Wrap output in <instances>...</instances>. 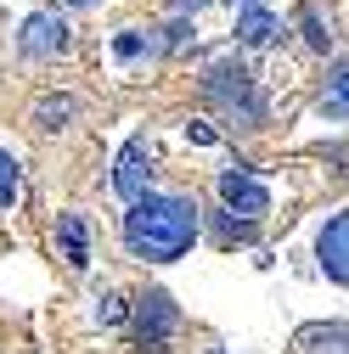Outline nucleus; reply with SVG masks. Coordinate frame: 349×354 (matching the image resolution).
<instances>
[{
  "mask_svg": "<svg viewBox=\"0 0 349 354\" xmlns=\"http://www.w3.org/2000/svg\"><path fill=\"white\" fill-rule=\"evenodd\" d=\"M197 236V203L192 197H169V192H147L136 208L124 214V248L147 259V264H169L181 259Z\"/></svg>",
  "mask_w": 349,
  "mask_h": 354,
  "instance_id": "obj_1",
  "label": "nucleus"
},
{
  "mask_svg": "<svg viewBox=\"0 0 349 354\" xmlns=\"http://www.w3.org/2000/svg\"><path fill=\"white\" fill-rule=\"evenodd\" d=\"M203 102H208V107H220V113H226L231 124H242V129H259V118H265L259 84H253L248 62H237V57L214 62V68L203 73Z\"/></svg>",
  "mask_w": 349,
  "mask_h": 354,
  "instance_id": "obj_2",
  "label": "nucleus"
},
{
  "mask_svg": "<svg viewBox=\"0 0 349 354\" xmlns=\"http://www.w3.org/2000/svg\"><path fill=\"white\" fill-rule=\"evenodd\" d=\"M174 326H181V309H174V298L169 292H141L136 298V348L141 354H169V337H174Z\"/></svg>",
  "mask_w": 349,
  "mask_h": 354,
  "instance_id": "obj_3",
  "label": "nucleus"
},
{
  "mask_svg": "<svg viewBox=\"0 0 349 354\" xmlns=\"http://www.w3.org/2000/svg\"><path fill=\"white\" fill-rule=\"evenodd\" d=\"M220 203H226V214H242L248 225L259 214H271V192H265V180L248 174V163H237V169L220 174Z\"/></svg>",
  "mask_w": 349,
  "mask_h": 354,
  "instance_id": "obj_4",
  "label": "nucleus"
},
{
  "mask_svg": "<svg viewBox=\"0 0 349 354\" xmlns=\"http://www.w3.org/2000/svg\"><path fill=\"white\" fill-rule=\"evenodd\" d=\"M147 163H152L147 136H129V141H124V152H118V169H113V192H118L129 208H136V203L147 197V174H152Z\"/></svg>",
  "mask_w": 349,
  "mask_h": 354,
  "instance_id": "obj_5",
  "label": "nucleus"
},
{
  "mask_svg": "<svg viewBox=\"0 0 349 354\" xmlns=\"http://www.w3.org/2000/svg\"><path fill=\"white\" fill-rule=\"evenodd\" d=\"M316 264H321L338 287H349V208L332 214L327 225H321V236H316Z\"/></svg>",
  "mask_w": 349,
  "mask_h": 354,
  "instance_id": "obj_6",
  "label": "nucleus"
},
{
  "mask_svg": "<svg viewBox=\"0 0 349 354\" xmlns=\"http://www.w3.org/2000/svg\"><path fill=\"white\" fill-rule=\"evenodd\" d=\"M17 51L23 57H57V51H68V23L57 12H34L23 23V34H17Z\"/></svg>",
  "mask_w": 349,
  "mask_h": 354,
  "instance_id": "obj_7",
  "label": "nucleus"
},
{
  "mask_svg": "<svg viewBox=\"0 0 349 354\" xmlns=\"http://www.w3.org/2000/svg\"><path fill=\"white\" fill-rule=\"evenodd\" d=\"M57 242H62V259L73 264V270L91 264V231H84L79 214H62V219H57Z\"/></svg>",
  "mask_w": 349,
  "mask_h": 354,
  "instance_id": "obj_8",
  "label": "nucleus"
},
{
  "mask_svg": "<svg viewBox=\"0 0 349 354\" xmlns=\"http://www.w3.org/2000/svg\"><path fill=\"white\" fill-rule=\"evenodd\" d=\"M276 34H282V23H276L265 6H248V12L237 17V39H242V46H271Z\"/></svg>",
  "mask_w": 349,
  "mask_h": 354,
  "instance_id": "obj_9",
  "label": "nucleus"
},
{
  "mask_svg": "<svg viewBox=\"0 0 349 354\" xmlns=\"http://www.w3.org/2000/svg\"><path fill=\"white\" fill-rule=\"evenodd\" d=\"M321 113L327 118H349V62H338L327 73V91H321Z\"/></svg>",
  "mask_w": 349,
  "mask_h": 354,
  "instance_id": "obj_10",
  "label": "nucleus"
},
{
  "mask_svg": "<svg viewBox=\"0 0 349 354\" xmlns=\"http://www.w3.org/2000/svg\"><path fill=\"white\" fill-rule=\"evenodd\" d=\"M304 354H349V326H310L298 337Z\"/></svg>",
  "mask_w": 349,
  "mask_h": 354,
  "instance_id": "obj_11",
  "label": "nucleus"
},
{
  "mask_svg": "<svg viewBox=\"0 0 349 354\" xmlns=\"http://www.w3.org/2000/svg\"><path fill=\"white\" fill-rule=\"evenodd\" d=\"M73 113H79L73 96H39V102H34V124H39V129H68Z\"/></svg>",
  "mask_w": 349,
  "mask_h": 354,
  "instance_id": "obj_12",
  "label": "nucleus"
},
{
  "mask_svg": "<svg viewBox=\"0 0 349 354\" xmlns=\"http://www.w3.org/2000/svg\"><path fill=\"white\" fill-rule=\"evenodd\" d=\"M23 197V169H17V158L0 147V208H12Z\"/></svg>",
  "mask_w": 349,
  "mask_h": 354,
  "instance_id": "obj_13",
  "label": "nucleus"
},
{
  "mask_svg": "<svg viewBox=\"0 0 349 354\" xmlns=\"http://www.w3.org/2000/svg\"><path fill=\"white\" fill-rule=\"evenodd\" d=\"M298 28H304V39H310V51H327V46H332V28L321 23L316 6H304V12H298Z\"/></svg>",
  "mask_w": 349,
  "mask_h": 354,
  "instance_id": "obj_14",
  "label": "nucleus"
},
{
  "mask_svg": "<svg viewBox=\"0 0 349 354\" xmlns=\"http://www.w3.org/2000/svg\"><path fill=\"white\" fill-rule=\"evenodd\" d=\"M141 51H147V34H141V28H124V34L113 39V57H118V62H136Z\"/></svg>",
  "mask_w": 349,
  "mask_h": 354,
  "instance_id": "obj_15",
  "label": "nucleus"
},
{
  "mask_svg": "<svg viewBox=\"0 0 349 354\" xmlns=\"http://www.w3.org/2000/svg\"><path fill=\"white\" fill-rule=\"evenodd\" d=\"M220 236H226V242H248L253 225H248V219H220Z\"/></svg>",
  "mask_w": 349,
  "mask_h": 354,
  "instance_id": "obj_16",
  "label": "nucleus"
},
{
  "mask_svg": "<svg viewBox=\"0 0 349 354\" xmlns=\"http://www.w3.org/2000/svg\"><path fill=\"white\" fill-rule=\"evenodd\" d=\"M96 321H102V326L124 321V298H113V292H107V298H102V309H96Z\"/></svg>",
  "mask_w": 349,
  "mask_h": 354,
  "instance_id": "obj_17",
  "label": "nucleus"
},
{
  "mask_svg": "<svg viewBox=\"0 0 349 354\" xmlns=\"http://www.w3.org/2000/svg\"><path fill=\"white\" fill-rule=\"evenodd\" d=\"M186 39H192V23H186V17H174V23L163 28V46H186Z\"/></svg>",
  "mask_w": 349,
  "mask_h": 354,
  "instance_id": "obj_18",
  "label": "nucleus"
},
{
  "mask_svg": "<svg viewBox=\"0 0 349 354\" xmlns=\"http://www.w3.org/2000/svg\"><path fill=\"white\" fill-rule=\"evenodd\" d=\"M203 6H208V0H174V12H181V17L186 12H203Z\"/></svg>",
  "mask_w": 349,
  "mask_h": 354,
  "instance_id": "obj_19",
  "label": "nucleus"
},
{
  "mask_svg": "<svg viewBox=\"0 0 349 354\" xmlns=\"http://www.w3.org/2000/svg\"><path fill=\"white\" fill-rule=\"evenodd\" d=\"M68 6H73V12H84V6H96V0H68Z\"/></svg>",
  "mask_w": 349,
  "mask_h": 354,
  "instance_id": "obj_20",
  "label": "nucleus"
},
{
  "mask_svg": "<svg viewBox=\"0 0 349 354\" xmlns=\"http://www.w3.org/2000/svg\"><path fill=\"white\" fill-rule=\"evenodd\" d=\"M248 6H259V0H242V12H248Z\"/></svg>",
  "mask_w": 349,
  "mask_h": 354,
  "instance_id": "obj_21",
  "label": "nucleus"
},
{
  "mask_svg": "<svg viewBox=\"0 0 349 354\" xmlns=\"http://www.w3.org/2000/svg\"><path fill=\"white\" fill-rule=\"evenodd\" d=\"M208 354H220V348H208Z\"/></svg>",
  "mask_w": 349,
  "mask_h": 354,
  "instance_id": "obj_22",
  "label": "nucleus"
}]
</instances>
